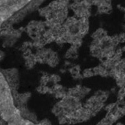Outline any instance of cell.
I'll return each mask as SVG.
<instances>
[{"mask_svg": "<svg viewBox=\"0 0 125 125\" xmlns=\"http://www.w3.org/2000/svg\"><path fill=\"white\" fill-rule=\"evenodd\" d=\"M70 72H71V74H72L73 77H78V76L80 74V68H79V66H76L74 67H72Z\"/></svg>", "mask_w": 125, "mask_h": 125, "instance_id": "7a4b0ae2", "label": "cell"}, {"mask_svg": "<svg viewBox=\"0 0 125 125\" xmlns=\"http://www.w3.org/2000/svg\"><path fill=\"white\" fill-rule=\"evenodd\" d=\"M60 81V77L57 75H52L51 76H50V81L53 82L54 83H56Z\"/></svg>", "mask_w": 125, "mask_h": 125, "instance_id": "3957f363", "label": "cell"}, {"mask_svg": "<svg viewBox=\"0 0 125 125\" xmlns=\"http://www.w3.org/2000/svg\"><path fill=\"white\" fill-rule=\"evenodd\" d=\"M94 75H95L94 69H87L84 71L83 72V76L85 78H89L93 76Z\"/></svg>", "mask_w": 125, "mask_h": 125, "instance_id": "6da1fadb", "label": "cell"}]
</instances>
